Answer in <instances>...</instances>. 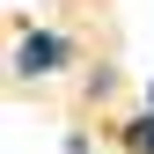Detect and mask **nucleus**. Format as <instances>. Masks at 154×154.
<instances>
[{
  "label": "nucleus",
  "mask_w": 154,
  "mask_h": 154,
  "mask_svg": "<svg viewBox=\"0 0 154 154\" xmlns=\"http://www.w3.org/2000/svg\"><path fill=\"white\" fill-rule=\"evenodd\" d=\"M125 147H132V154H154V110H147V118H132V125H125Z\"/></svg>",
  "instance_id": "nucleus-2"
},
{
  "label": "nucleus",
  "mask_w": 154,
  "mask_h": 154,
  "mask_svg": "<svg viewBox=\"0 0 154 154\" xmlns=\"http://www.w3.org/2000/svg\"><path fill=\"white\" fill-rule=\"evenodd\" d=\"M147 110H154V81H147Z\"/></svg>",
  "instance_id": "nucleus-3"
},
{
  "label": "nucleus",
  "mask_w": 154,
  "mask_h": 154,
  "mask_svg": "<svg viewBox=\"0 0 154 154\" xmlns=\"http://www.w3.org/2000/svg\"><path fill=\"white\" fill-rule=\"evenodd\" d=\"M66 59H73V44L51 37V29H22V44H15V73H22V81H44V73H59Z\"/></svg>",
  "instance_id": "nucleus-1"
}]
</instances>
